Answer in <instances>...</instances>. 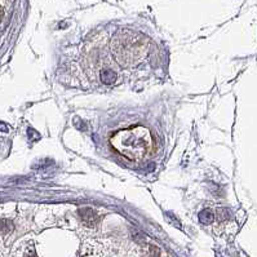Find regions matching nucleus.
I'll list each match as a JSON object with an SVG mask.
<instances>
[{"label": "nucleus", "instance_id": "obj_1", "mask_svg": "<svg viewBox=\"0 0 257 257\" xmlns=\"http://www.w3.org/2000/svg\"><path fill=\"white\" fill-rule=\"evenodd\" d=\"M112 149L121 157L132 162H141L153 152V137L150 131L143 125L121 130L110 139Z\"/></svg>", "mask_w": 257, "mask_h": 257}, {"label": "nucleus", "instance_id": "obj_6", "mask_svg": "<svg viewBox=\"0 0 257 257\" xmlns=\"http://www.w3.org/2000/svg\"><path fill=\"white\" fill-rule=\"evenodd\" d=\"M3 17H4V10H3V7L0 6V22H2Z\"/></svg>", "mask_w": 257, "mask_h": 257}, {"label": "nucleus", "instance_id": "obj_4", "mask_svg": "<svg viewBox=\"0 0 257 257\" xmlns=\"http://www.w3.org/2000/svg\"><path fill=\"white\" fill-rule=\"evenodd\" d=\"M199 218L203 224H209V222H212V221H213L215 216H213V213H212L211 211H208V209H204V211H202L199 213Z\"/></svg>", "mask_w": 257, "mask_h": 257}, {"label": "nucleus", "instance_id": "obj_2", "mask_svg": "<svg viewBox=\"0 0 257 257\" xmlns=\"http://www.w3.org/2000/svg\"><path fill=\"white\" fill-rule=\"evenodd\" d=\"M148 43L144 37L132 31H121L112 40V52L121 66L137 65L145 56Z\"/></svg>", "mask_w": 257, "mask_h": 257}, {"label": "nucleus", "instance_id": "obj_3", "mask_svg": "<svg viewBox=\"0 0 257 257\" xmlns=\"http://www.w3.org/2000/svg\"><path fill=\"white\" fill-rule=\"evenodd\" d=\"M79 216L84 221V224L87 226H96V224L98 222V216H97L96 212L91 208H82L79 209Z\"/></svg>", "mask_w": 257, "mask_h": 257}, {"label": "nucleus", "instance_id": "obj_5", "mask_svg": "<svg viewBox=\"0 0 257 257\" xmlns=\"http://www.w3.org/2000/svg\"><path fill=\"white\" fill-rule=\"evenodd\" d=\"M11 229H12V224H11L10 221L0 220V231L6 233V231H10Z\"/></svg>", "mask_w": 257, "mask_h": 257}]
</instances>
